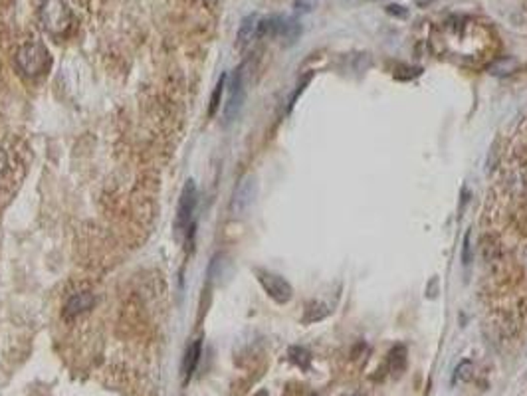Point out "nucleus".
<instances>
[{"label":"nucleus","instance_id":"f257e3e1","mask_svg":"<svg viewBox=\"0 0 527 396\" xmlns=\"http://www.w3.org/2000/svg\"><path fill=\"white\" fill-rule=\"evenodd\" d=\"M16 66L22 72V76L30 77V79L44 76L52 67L50 50L42 42H26L16 52Z\"/></svg>","mask_w":527,"mask_h":396},{"label":"nucleus","instance_id":"f03ea898","mask_svg":"<svg viewBox=\"0 0 527 396\" xmlns=\"http://www.w3.org/2000/svg\"><path fill=\"white\" fill-rule=\"evenodd\" d=\"M38 18H40V24L46 32L60 38V36H66L70 32L74 14H72V8L66 0H44V4L40 6V12H38Z\"/></svg>","mask_w":527,"mask_h":396},{"label":"nucleus","instance_id":"7ed1b4c3","mask_svg":"<svg viewBox=\"0 0 527 396\" xmlns=\"http://www.w3.org/2000/svg\"><path fill=\"white\" fill-rule=\"evenodd\" d=\"M195 210H197V185L195 180H187L183 187L181 198H178V209L175 216V238L183 242L185 238H193L195 232Z\"/></svg>","mask_w":527,"mask_h":396},{"label":"nucleus","instance_id":"20e7f679","mask_svg":"<svg viewBox=\"0 0 527 396\" xmlns=\"http://www.w3.org/2000/svg\"><path fill=\"white\" fill-rule=\"evenodd\" d=\"M228 101L224 105V123H232L240 113L246 99V64H242L230 77Z\"/></svg>","mask_w":527,"mask_h":396},{"label":"nucleus","instance_id":"39448f33","mask_svg":"<svg viewBox=\"0 0 527 396\" xmlns=\"http://www.w3.org/2000/svg\"><path fill=\"white\" fill-rule=\"evenodd\" d=\"M256 275H258V282L262 284L264 291L272 297L275 303H287L292 299L294 289L282 275L266 272V270H256Z\"/></svg>","mask_w":527,"mask_h":396},{"label":"nucleus","instance_id":"423d86ee","mask_svg":"<svg viewBox=\"0 0 527 396\" xmlns=\"http://www.w3.org/2000/svg\"><path fill=\"white\" fill-rule=\"evenodd\" d=\"M256 194H258V180H256V176H244L240 183H238V187L234 188V194H232V214H244L246 210L252 206Z\"/></svg>","mask_w":527,"mask_h":396},{"label":"nucleus","instance_id":"0eeeda50","mask_svg":"<svg viewBox=\"0 0 527 396\" xmlns=\"http://www.w3.org/2000/svg\"><path fill=\"white\" fill-rule=\"evenodd\" d=\"M96 305V296L91 291H82V293H76L74 297H70V301L64 308V317L66 319H72V317H77V315H84L88 313L89 309Z\"/></svg>","mask_w":527,"mask_h":396},{"label":"nucleus","instance_id":"6e6552de","mask_svg":"<svg viewBox=\"0 0 527 396\" xmlns=\"http://www.w3.org/2000/svg\"><path fill=\"white\" fill-rule=\"evenodd\" d=\"M258 24H260V16L258 14H250V16H246L242 20L240 28H238V48L240 50L252 44V40L258 38Z\"/></svg>","mask_w":527,"mask_h":396},{"label":"nucleus","instance_id":"1a4fd4ad","mask_svg":"<svg viewBox=\"0 0 527 396\" xmlns=\"http://www.w3.org/2000/svg\"><path fill=\"white\" fill-rule=\"evenodd\" d=\"M200 349H202V343L200 339H195L187 347V352H185V361H183V374H185V381H188L195 369H197L198 359H200Z\"/></svg>","mask_w":527,"mask_h":396},{"label":"nucleus","instance_id":"9d476101","mask_svg":"<svg viewBox=\"0 0 527 396\" xmlns=\"http://www.w3.org/2000/svg\"><path fill=\"white\" fill-rule=\"evenodd\" d=\"M301 34V26L294 18H282L280 22V30H278V38L284 44H294Z\"/></svg>","mask_w":527,"mask_h":396},{"label":"nucleus","instance_id":"9b49d317","mask_svg":"<svg viewBox=\"0 0 527 396\" xmlns=\"http://www.w3.org/2000/svg\"><path fill=\"white\" fill-rule=\"evenodd\" d=\"M405 363H407V351H405V347L396 345L395 349L389 352V369L398 374L405 369Z\"/></svg>","mask_w":527,"mask_h":396},{"label":"nucleus","instance_id":"f8f14e48","mask_svg":"<svg viewBox=\"0 0 527 396\" xmlns=\"http://www.w3.org/2000/svg\"><path fill=\"white\" fill-rule=\"evenodd\" d=\"M226 81H228V76L226 74H222L219 79V84H216V88L212 91V98H210V107H209V115L212 117L220 107V99H222V93H224V88H226Z\"/></svg>","mask_w":527,"mask_h":396},{"label":"nucleus","instance_id":"ddd939ff","mask_svg":"<svg viewBox=\"0 0 527 396\" xmlns=\"http://www.w3.org/2000/svg\"><path fill=\"white\" fill-rule=\"evenodd\" d=\"M516 67H517L516 60H512V58H504V60H497L494 66L490 67V70H492V74H494V76H509Z\"/></svg>","mask_w":527,"mask_h":396},{"label":"nucleus","instance_id":"4468645a","mask_svg":"<svg viewBox=\"0 0 527 396\" xmlns=\"http://www.w3.org/2000/svg\"><path fill=\"white\" fill-rule=\"evenodd\" d=\"M287 355H289V359L296 364H299L301 369H306L309 364V352L306 351V349H301V347H292Z\"/></svg>","mask_w":527,"mask_h":396},{"label":"nucleus","instance_id":"2eb2a0df","mask_svg":"<svg viewBox=\"0 0 527 396\" xmlns=\"http://www.w3.org/2000/svg\"><path fill=\"white\" fill-rule=\"evenodd\" d=\"M470 238H472V232H466V236H464V248H462V262L464 264L472 262V244H470Z\"/></svg>","mask_w":527,"mask_h":396},{"label":"nucleus","instance_id":"dca6fc26","mask_svg":"<svg viewBox=\"0 0 527 396\" xmlns=\"http://www.w3.org/2000/svg\"><path fill=\"white\" fill-rule=\"evenodd\" d=\"M386 12L396 16V18H407L408 16L407 8H405V6H398V4H389V6H386Z\"/></svg>","mask_w":527,"mask_h":396},{"label":"nucleus","instance_id":"f3484780","mask_svg":"<svg viewBox=\"0 0 527 396\" xmlns=\"http://www.w3.org/2000/svg\"><path fill=\"white\" fill-rule=\"evenodd\" d=\"M6 165H8V163H6V157H4V153L0 151V178H2L4 173H6Z\"/></svg>","mask_w":527,"mask_h":396},{"label":"nucleus","instance_id":"a211bd4d","mask_svg":"<svg viewBox=\"0 0 527 396\" xmlns=\"http://www.w3.org/2000/svg\"><path fill=\"white\" fill-rule=\"evenodd\" d=\"M204 2H209V4H214V2H219V0H204Z\"/></svg>","mask_w":527,"mask_h":396},{"label":"nucleus","instance_id":"6ab92c4d","mask_svg":"<svg viewBox=\"0 0 527 396\" xmlns=\"http://www.w3.org/2000/svg\"><path fill=\"white\" fill-rule=\"evenodd\" d=\"M254 396H268V395H266V392L262 390V392H258V395H254Z\"/></svg>","mask_w":527,"mask_h":396},{"label":"nucleus","instance_id":"aec40b11","mask_svg":"<svg viewBox=\"0 0 527 396\" xmlns=\"http://www.w3.org/2000/svg\"><path fill=\"white\" fill-rule=\"evenodd\" d=\"M526 264H527V248H526Z\"/></svg>","mask_w":527,"mask_h":396},{"label":"nucleus","instance_id":"412c9836","mask_svg":"<svg viewBox=\"0 0 527 396\" xmlns=\"http://www.w3.org/2000/svg\"><path fill=\"white\" fill-rule=\"evenodd\" d=\"M355 396H361V395H355Z\"/></svg>","mask_w":527,"mask_h":396},{"label":"nucleus","instance_id":"4be33fe9","mask_svg":"<svg viewBox=\"0 0 527 396\" xmlns=\"http://www.w3.org/2000/svg\"><path fill=\"white\" fill-rule=\"evenodd\" d=\"M311 396H315V395H311Z\"/></svg>","mask_w":527,"mask_h":396}]
</instances>
